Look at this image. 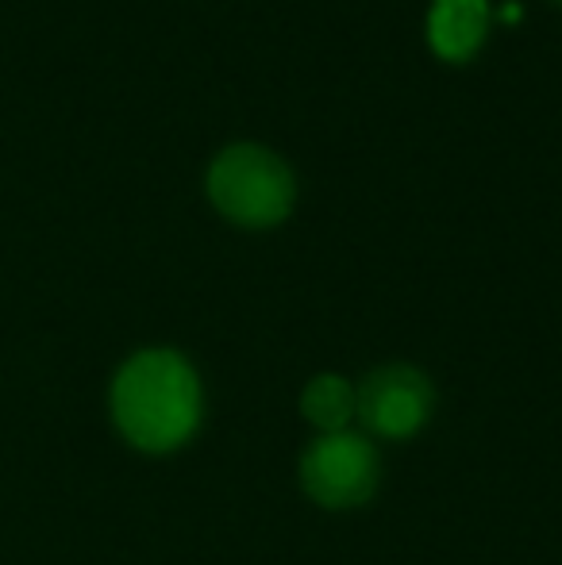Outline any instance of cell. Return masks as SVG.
I'll return each mask as SVG.
<instances>
[{"label": "cell", "instance_id": "cell-7", "mask_svg": "<svg viewBox=\"0 0 562 565\" xmlns=\"http://www.w3.org/2000/svg\"><path fill=\"white\" fill-rule=\"evenodd\" d=\"M559 4H562V0H559Z\"/></svg>", "mask_w": 562, "mask_h": 565}, {"label": "cell", "instance_id": "cell-1", "mask_svg": "<svg viewBox=\"0 0 562 565\" xmlns=\"http://www.w3.org/2000/svg\"><path fill=\"white\" fill-rule=\"evenodd\" d=\"M113 427L131 450L162 458L197 439L204 385L197 365L173 347H142L120 362L108 385Z\"/></svg>", "mask_w": 562, "mask_h": 565}, {"label": "cell", "instance_id": "cell-5", "mask_svg": "<svg viewBox=\"0 0 562 565\" xmlns=\"http://www.w3.org/2000/svg\"><path fill=\"white\" fill-rule=\"evenodd\" d=\"M489 35L486 0H432L427 12V43L439 58L466 62L481 51Z\"/></svg>", "mask_w": 562, "mask_h": 565}, {"label": "cell", "instance_id": "cell-3", "mask_svg": "<svg viewBox=\"0 0 562 565\" xmlns=\"http://www.w3.org/2000/svg\"><path fill=\"white\" fill-rule=\"evenodd\" d=\"M297 477L305 497L328 512H351L374 500L382 484V458L370 435L362 431H336L316 435L297 461Z\"/></svg>", "mask_w": 562, "mask_h": 565}, {"label": "cell", "instance_id": "cell-2", "mask_svg": "<svg viewBox=\"0 0 562 565\" xmlns=\"http://www.w3.org/2000/svg\"><path fill=\"white\" fill-rule=\"evenodd\" d=\"M209 201L227 224L266 231L289 220L293 204H297V178L293 166L271 147L258 142H232L224 147L209 166Z\"/></svg>", "mask_w": 562, "mask_h": 565}, {"label": "cell", "instance_id": "cell-4", "mask_svg": "<svg viewBox=\"0 0 562 565\" xmlns=\"http://www.w3.org/2000/svg\"><path fill=\"white\" fill-rule=\"evenodd\" d=\"M362 435L385 443L416 439L435 416V385L421 365L390 362L354 385Z\"/></svg>", "mask_w": 562, "mask_h": 565}, {"label": "cell", "instance_id": "cell-6", "mask_svg": "<svg viewBox=\"0 0 562 565\" xmlns=\"http://www.w3.org/2000/svg\"><path fill=\"white\" fill-rule=\"evenodd\" d=\"M300 416L316 435L351 431V424L359 419V393H354L351 377L331 370L308 377V385L300 388Z\"/></svg>", "mask_w": 562, "mask_h": 565}]
</instances>
